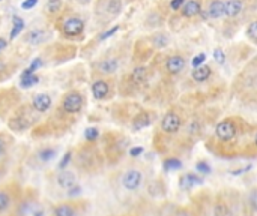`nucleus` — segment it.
Here are the masks:
<instances>
[{
  "label": "nucleus",
  "instance_id": "28",
  "mask_svg": "<svg viewBox=\"0 0 257 216\" xmlns=\"http://www.w3.org/2000/svg\"><path fill=\"white\" fill-rule=\"evenodd\" d=\"M27 39H29V42H31V44H38V42H41L44 39V32H42V30H35V32L29 33Z\"/></svg>",
  "mask_w": 257,
  "mask_h": 216
},
{
  "label": "nucleus",
  "instance_id": "41",
  "mask_svg": "<svg viewBox=\"0 0 257 216\" xmlns=\"http://www.w3.org/2000/svg\"><path fill=\"white\" fill-rule=\"evenodd\" d=\"M143 152V149L141 147H134V149H131V156H138L140 155V153Z\"/></svg>",
  "mask_w": 257,
  "mask_h": 216
},
{
  "label": "nucleus",
  "instance_id": "6",
  "mask_svg": "<svg viewBox=\"0 0 257 216\" xmlns=\"http://www.w3.org/2000/svg\"><path fill=\"white\" fill-rule=\"evenodd\" d=\"M83 107V98L80 93L77 92H72V93H68L62 102V108L65 113H69V114H75L81 110Z\"/></svg>",
  "mask_w": 257,
  "mask_h": 216
},
{
  "label": "nucleus",
  "instance_id": "25",
  "mask_svg": "<svg viewBox=\"0 0 257 216\" xmlns=\"http://www.w3.org/2000/svg\"><path fill=\"white\" fill-rule=\"evenodd\" d=\"M164 168L165 170H179V168H182V161L176 156H170L164 161Z\"/></svg>",
  "mask_w": 257,
  "mask_h": 216
},
{
  "label": "nucleus",
  "instance_id": "10",
  "mask_svg": "<svg viewBox=\"0 0 257 216\" xmlns=\"http://www.w3.org/2000/svg\"><path fill=\"white\" fill-rule=\"evenodd\" d=\"M225 15V2L224 0H212L206 9V18L217 20Z\"/></svg>",
  "mask_w": 257,
  "mask_h": 216
},
{
  "label": "nucleus",
  "instance_id": "18",
  "mask_svg": "<svg viewBox=\"0 0 257 216\" xmlns=\"http://www.w3.org/2000/svg\"><path fill=\"white\" fill-rule=\"evenodd\" d=\"M50 107H51V98H50L48 95L41 93V95H36V96H35V99H33V108H35L36 111L45 113V111L50 110Z\"/></svg>",
  "mask_w": 257,
  "mask_h": 216
},
{
  "label": "nucleus",
  "instance_id": "43",
  "mask_svg": "<svg viewBox=\"0 0 257 216\" xmlns=\"http://www.w3.org/2000/svg\"><path fill=\"white\" fill-rule=\"evenodd\" d=\"M0 177H2V173H0Z\"/></svg>",
  "mask_w": 257,
  "mask_h": 216
},
{
  "label": "nucleus",
  "instance_id": "40",
  "mask_svg": "<svg viewBox=\"0 0 257 216\" xmlns=\"http://www.w3.org/2000/svg\"><path fill=\"white\" fill-rule=\"evenodd\" d=\"M80 192H81L80 186H74V188H71V189L68 191V195H69V197H71V195L74 197V195H78Z\"/></svg>",
  "mask_w": 257,
  "mask_h": 216
},
{
  "label": "nucleus",
  "instance_id": "37",
  "mask_svg": "<svg viewBox=\"0 0 257 216\" xmlns=\"http://www.w3.org/2000/svg\"><path fill=\"white\" fill-rule=\"evenodd\" d=\"M214 57H215V60L218 62V63H223V62H224V53L220 48H217L214 51Z\"/></svg>",
  "mask_w": 257,
  "mask_h": 216
},
{
  "label": "nucleus",
  "instance_id": "33",
  "mask_svg": "<svg viewBox=\"0 0 257 216\" xmlns=\"http://www.w3.org/2000/svg\"><path fill=\"white\" fill-rule=\"evenodd\" d=\"M205 59H206V56H205V54H198V56H195V57H194V60H193V66H194V68L202 66V63L205 62Z\"/></svg>",
  "mask_w": 257,
  "mask_h": 216
},
{
  "label": "nucleus",
  "instance_id": "15",
  "mask_svg": "<svg viewBox=\"0 0 257 216\" xmlns=\"http://www.w3.org/2000/svg\"><path fill=\"white\" fill-rule=\"evenodd\" d=\"M200 183H203L202 177L194 174V173H187L181 179V188L182 189H193L194 186H197V185H200Z\"/></svg>",
  "mask_w": 257,
  "mask_h": 216
},
{
  "label": "nucleus",
  "instance_id": "2",
  "mask_svg": "<svg viewBox=\"0 0 257 216\" xmlns=\"http://www.w3.org/2000/svg\"><path fill=\"white\" fill-rule=\"evenodd\" d=\"M184 128V117L182 114L175 110V108H171L168 110L162 119H161V123H160V134L165 138H173L176 137Z\"/></svg>",
  "mask_w": 257,
  "mask_h": 216
},
{
  "label": "nucleus",
  "instance_id": "34",
  "mask_svg": "<svg viewBox=\"0 0 257 216\" xmlns=\"http://www.w3.org/2000/svg\"><path fill=\"white\" fill-rule=\"evenodd\" d=\"M38 5V0H24V2L21 3V8L23 9H32Z\"/></svg>",
  "mask_w": 257,
  "mask_h": 216
},
{
  "label": "nucleus",
  "instance_id": "42",
  "mask_svg": "<svg viewBox=\"0 0 257 216\" xmlns=\"http://www.w3.org/2000/svg\"><path fill=\"white\" fill-rule=\"evenodd\" d=\"M6 47V41L5 39H0V50H3Z\"/></svg>",
  "mask_w": 257,
  "mask_h": 216
},
{
  "label": "nucleus",
  "instance_id": "12",
  "mask_svg": "<svg viewBox=\"0 0 257 216\" xmlns=\"http://www.w3.org/2000/svg\"><path fill=\"white\" fill-rule=\"evenodd\" d=\"M57 185H59L62 189L69 191L71 188L77 186V177L72 171L62 170V173L57 176Z\"/></svg>",
  "mask_w": 257,
  "mask_h": 216
},
{
  "label": "nucleus",
  "instance_id": "3",
  "mask_svg": "<svg viewBox=\"0 0 257 216\" xmlns=\"http://www.w3.org/2000/svg\"><path fill=\"white\" fill-rule=\"evenodd\" d=\"M145 185V173L140 168H128L121 176V186L127 192H137Z\"/></svg>",
  "mask_w": 257,
  "mask_h": 216
},
{
  "label": "nucleus",
  "instance_id": "26",
  "mask_svg": "<svg viewBox=\"0 0 257 216\" xmlns=\"http://www.w3.org/2000/svg\"><path fill=\"white\" fill-rule=\"evenodd\" d=\"M121 9H122V2H121V0H110L108 5H107V11L110 14H113V15L119 14Z\"/></svg>",
  "mask_w": 257,
  "mask_h": 216
},
{
  "label": "nucleus",
  "instance_id": "4",
  "mask_svg": "<svg viewBox=\"0 0 257 216\" xmlns=\"http://www.w3.org/2000/svg\"><path fill=\"white\" fill-rule=\"evenodd\" d=\"M235 207H232L230 198H227L224 194H218L212 198L209 216H233Z\"/></svg>",
  "mask_w": 257,
  "mask_h": 216
},
{
  "label": "nucleus",
  "instance_id": "13",
  "mask_svg": "<svg viewBox=\"0 0 257 216\" xmlns=\"http://www.w3.org/2000/svg\"><path fill=\"white\" fill-rule=\"evenodd\" d=\"M110 93V86L104 80H98L92 84V95L95 99H105Z\"/></svg>",
  "mask_w": 257,
  "mask_h": 216
},
{
  "label": "nucleus",
  "instance_id": "31",
  "mask_svg": "<svg viewBox=\"0 0 257 216\" xmlns=\"http://www.w3.org/2000/svg\"><path fill=\"white\" fill-rule=\"evenodd\" d=\"M195 168H197L198 173H203V174L211 173V165H209L206 161H198V162L195 164Z\"/></svg>",
  "mask_w": 257,
  "mask_h": 216
},
{
  "label": "nucleus",
  "instance_id": "23",
  "mask_svg": "<svg viewBox=\"0 0 257 216\" xmlns=\"http://www.w3.org/2000/svg\"><path fill=\"white\" fill-rule=\"evenodd\" d=\"M12 24H14V27H12V30H11V39L17 38V36L23 32V29H24V21H23V18H20V17H14V18H12Z\"/></svg>",
  "mask_w": 257,
  "mask_h": 216
},
{
  "label": "nucleus",
  "instance_id": "1",
  "mask_svg": "<svg viewBox=\"0 0 257 216\" xmlns=\"http://www.w3.org/2000/svg\"><path fill=\"white\" fill-rule=\"evenodd\" d=\"M235 84L239 99L245 104L257 105V59L242 71Z\"/></svg>",
  "mask_w": 257,
  "mask_h": 216
},
{
  "label": "nucleus",
  "instance_id": "14",
  "mask_svg": "<svg viewBox=\"0 0 257 216\" xmlns=\"http://www.w3.org/2000/svg\"><path fill=\"white\" fill-rule=\"evenodd\" d=\"M152 123V120H151V113H148V111H140L135 117H134V120H132V128L135 129V131H140V129H145V128H148L149 125Z\"/></svg>",
  "mask_w": 257,
  "mask_h": 216
},
{
  "label": "nucleus",
  "instance_id": "30",
  "mask_svg": "<svg viewBox=\"0 0 257 216\" xmlns=\"http://www.w3.org/2000/svg\"><path fill=\"white\" fill-rule=\"evenodd\" d=\"M84 137H86V140H88V141H95L99 137V132L95 128H88V129H86V132H84Z\"/></svg>",
  "mask_w": 257,
  "mask_h": 216
},
{
  "label": "nucleus",
  "instance_id": "9",
  "mask_svg": "<svg viewBox=\"0 0 257 216\" xmlns=\"http://www.w3.org/2000/svg\"><path fill=\"white\" fill-rule=\"evenodd\" d=\"M202 14V2L200 0H187L181 9V15L184 18H193Z\"/></svg>",
  "mask_w": 257,
  "mask_h": 216
},
{
  "label": "nucleus",
  "instance_id": "5",
  "mask_svg": "<svg viewBox=\"0 0 257 216\" xmlns=\"http://www.w3.org/2000/svg\"><path fill=\"white\" fill-rule=\"evenodd\" d=\"M187 65V60L181 54H173L165 60V72L170 75H179Z\"/></svg>",
  "mask_w": 257,
  "mask_h": 216
},
{
  "label": "nucleus",
  "instance_id": "38",
  "mask_svg": "<svg viewBox=\"0 0 257 216\" xmlns=\"http://www.w3.org/2000/svg\"><path fill=\"white\" fill-rule=\"evenodd\" d=\"M118 29H119L118 26H116V27H113V29H110L108 32H105V33H102V35H101V38H99V39H101V41H104V39L110 38V36H111L113 33H116V32H118Z\"/></svg>",
  "mask_w": 257,
  "mask_h": 216
},
{
  "label": "nucleus",
  "instance_id": "7",
  "mask_svg": "<svg viewBox=\"0 0 257 216\" xmlns=\"http://www.w3.org/2000/svg\"><path fill=\"white\" fill-rule=\"evenodd\" d=\"M242 207H244V213L250 216L257 215V186H253L247 191V194L244 195Z\"/></svg>",
  "mask_w": 257,
  "mask_h": 216
},
{
  "label": "nucleus",
  "instance_id": "35",
  "mask_svg": "<svg viewBox=\"0 0 257 216\" xmlns=\"http://www.w3.org/2000/svg\"><path fill=\"white\" fill-rule=\"evenodd\" d=\"M184 3H185V0H171L170 6H171V9H173V11H181Z\"/></svg>",
  "mask_w": 257,
  "mask_h": 216
},
{
  "label": "nucleus",
  "instance_id": "22",
  "mask_svg": "<svg viewBox=\"0 0 257 216\" xmlns=\"http://www.w3.org/2000/svg\"><path fill=\"white\" fill-rule=\"evenodd\" d=\"M12 204V198L9 195V192L6 191H0V213L6 212Z\"/></svg>",
  "mask_w": 257,
  "mask_h": 216
},
{
  "label": "nucleus",
  "instance_id": "21",
  "mask_svg": "<svg viewBox=\"0 0 257 216\" xmlns=\"http://www.w3.org/2000/svg\"><path fill=\"white\" fill-rule=\"evenodd\" d=\"M53 216H75V209L71 204H59L54 209Z\"/></svg>",
  "mask_w": 257,
  "mask_h": 216
},
{
  "label": "nucleus",
  "instance_id": "29",
  "mask_svg": "<svg viewBox=\"0 0 257 216\" xmlns=\"http://www.w3.org/2000/svg\"><path fill=\"white\" fill-rule=\"evenodd\" d=\"M56 156V150L54 149H44L39 152V159L41 161H50Z\"/></svg>",
  "mask_w": 257,
  "mask_h": 216
},
{
  "label": "nucleus",
  "instance_id": "11",
  "mask_svg": "<svg viewBox=\"0 0 257 216\" xmlns=\"http://www.w3.org/2000/svg\"><path fill=\"white\" fill-rule=\"evenodd\" d=\"M245 2L244 0H225V17L236 18L244 12Z\"/></svg>",
  "mask_w": 257,
  "mask_h": 216
},
{
  "label": "nucleus",
  "instance_id": "32",
  "mask_svg": "<svg viewBox=\"0 0 257 216\" xmlns=\"http://www.w3.org/2000/svg\"><path fill=\"white\" fill-rule=\"evenodd\" d=\"M71 158H72V153H71V152H66L65 156L62 158V161L59 162V168H61V170H65V168L68 167V164L71 162Z\"/></svg>",
  "mask_w": 257,
  "mask_h": 216
},
{
  "label": "nucleus",
  "instance_id": "19",
  "mask_svg": "<svg viewBox=\"0 0 257 216\" xmlns=\"http://www.w3.org/2000/svg\"><path fill=\"white\" fill-rule=\"evenodd\" d=\"M119 68V60L118 59H107L99 63V71L102 74H113Z\"/></svg>",
  "mask_w": 257,
  "mask_h": 216
},
{
  "label": "nucleus",
  "instance_id": "27",
  "mask_svg": "<svg viewBox=\"0 0 257 216\" xmlns=\"http://www.w3.org/2000/svg\"><path fill=\"white\" fill-rule=\"evenodd\" d=\"M62 8V2L61 0H48V3H47V9L50 14H57L61 11Z\"/></svg>",
  "mask_w": 257,
  "mask_h": 216
},
{
  "label": "nucleus",
  "instance_id": "20",
  "mask_svg": "<svg viewBox=\"0 0 257 216\" xmlns=\"http://www.w3.org/2000/svg\"><path fill=\"white\" fill-rule=\"evenodd\" d=\"M38 81H39V78H38L31 69H26V71L21 74V86H23L24 89L32 87V86L36 84Z\"/></svg>",
  "mask_w": 257,
  "mask_h": 216
},
{
  "label": "nucleus",
  "instance_id": "8",
  "mask_svg": "<svg viewBox=\"0 0 257 216\" xmlns=\"http://www.w3.org/2000/svg\"><path fill=\"white\" fill-rule=\"evenodd\" d=\"M64 33L66 36H78L83 33V30H84V23L83 20L77 18V17H72V18H68L65 23H64Z\"/></svg>",
  "mask_w": 257,
  "mask_h": 216
},
{
  "label": "nucleus",
  "instance_id": "16",
  "mask_svg": "<svg viewBox=\"0 0 257 216\" xmlns=\"http://www.w3.org/2000/svg\"><path fill=\"white\" fill-rule=\"evenodd\" d=\"M148 75H149L148 68L138 66V68H135V69L132 71V74H131V83H132L134 86H143V84H145V83L148 81Z\"/></svg>",
  "mask_w": 257,
  "mask_h": 216
},
{
  "label": "nucleus",
  "instance_id": "36",
  "mask_svg": "<svg viewBox=\"0 0 257 216\" xmlns=\"http://www.w3.org/2000/svg\"><path fill=\"white\" fill-rule=\"evenodd\" d=\"M251 147H253V155H257V128L253 131V137H251Z\"/></svg>",
  "mask_w": 257,
  "mask_h": 216
},
{
  "label": "nucleus",
  "instance_id": "39",
  "mask_svg": "<svg viewBox=\"0 0 257 216\" xmlns=\"http://www.w3.org/2000/svg\"><path fill=\"white\" fill-rule=\"evenodd\" d=\"M41 66H42V60H41V59H36V60L33 62V63L31 65V68H29V69H31L32 72H36Z\"/></svg>",
  "mask_w": 257,
  "mask_h": 216
},
{
  "label": "nucleus",
  "instance_id": "17",
  "mask_svg": "<svg viewBox=\"0 0 257 216\" xmlns=\"http://www.w3.org/2000/svg\"><path fill=\"white\" fill-rule=\"evenodd\" d=\"M211 74H212L211 66H208V65H202V66L195 68V69L193 71L191 75H193V80H194L195 83H205V81L209 80Z\"/></svg>",
  "mask_w": 257,
  "mask_h": 216
},
{
  "label": "nucleus",
  "instance_id": "24",
  "mask_svg": "<svg viewBox=\"0 0 257 216\" xmlns=\"http://www.w3.org/2000/svg\"><path fill=\"white\" fill-rule=\"evenodd\" d=\"M245 35L251 42L257 44V20H254L248 24V27L245 30Z\"/></svg>",
  "mask_w": 257,
  "mask_h": 216
}]
</instances>
